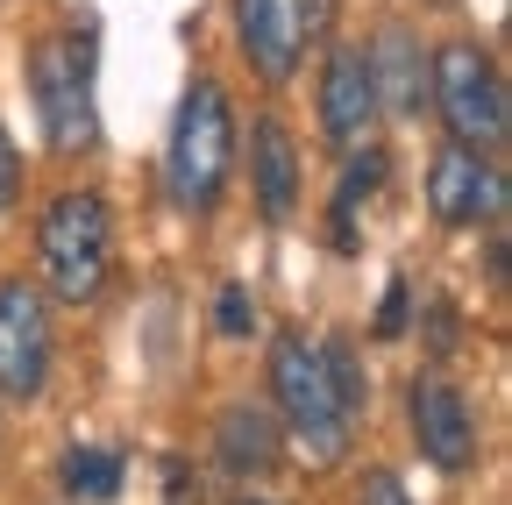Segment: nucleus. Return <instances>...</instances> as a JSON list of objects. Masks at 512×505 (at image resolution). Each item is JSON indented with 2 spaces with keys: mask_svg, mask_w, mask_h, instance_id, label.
Returning <instances> with one entry per match:
<instances>
[{
  "mask_svg": "<svg viewBox=\"0 0 512 505\" xmlns=\"http://www.w3.org/2000/svg\"><path fill=\"white\" fill-rule=\"evenodd\" d=\"M264 377H271V420L285 434V449H299L313 470H335L363 427V406H370V377L356 363V342L285 328V335H271Z\"/></svg>",
  "mask_w": 512,
  "mask_h": 505,
  "instance_id": "f257e3e1",
  "label": "nucleus"
},
{
  "mask_svg": "<svg viewBox=\"0 0 512 505\" xmlns=\"http://www.w3.org/2000/svg\"><path fill=\"white\" fill-rule=\"evenodd\" d=\"M235 157H242V121L221 93V79H192L178 93V114H171V136H164V193L185 221H214L221 200H228V178H235Z\"/></svg>",
  "mask_w": 512,
  "mask_h": 505,
  "instance_id": "f03ea898",
  "label": "nucleus"
},
{
  "mask_svg": "<svg viewBox=\"0 0 512 505\" xmlns=\"http://www.w3.org/2000/svg\"><path fill=\"white\" fill-rule=\"evenodd\" d=\"M29 107L57 157L100 150V29L64 22L29 43Z\"/></svg>",
  "mask_w": 512,
  "mask_h": 505,
  "instance_id": "7ed1b4c3",
  "label": "nucleus"
},
{
  "mask_svg": "<svg viewBox=\"0 0 512 505\" xmlns=\"http://www.w3.org/2000/svg\"><path fill=\"white\" fill-rule=\"evenodd\" d=\"M36 271L57 306H93L114 278V214L100 185H64L36 214Z\"/></svg>",
  "mask_w": 512,
  "mask_h": 505,
  "instance_id": "20e7f679",
  "label": "nucleus"
},
{
  "mask_svg": "<svg viewBox=\"0 0 512 505\" xmlns=\"http://www.w3.org/2000/svg\"><path fill=\"white\" fill-rule=\"evenodd\" d=\"M427 107L441 114V129L456 150L498 157L505 129H512V107H505V79H498V57L470 36L441 43L434 50V72H427Z\"/></svg>",
  "mask_w": 512,
  "mask_h": 505,
  "instance_id": "39448f33",
  "label": "nucleus"
},
{
  "mask_svg": "<svg viewBox=\"0 0 512 505\" xmlns=\"http://www.w3.org/2000/svg\"><path fill=\"white\" fill-rule=\"evenodd\" d=\"M328 15H335V0H228L235 50L271 93L299 79L306 50L328 36Z\"/></svg>",
  "mask_w": 512,
  "mask_h": 505,
  "instance_id": "423d86ee",
  "label": "nucleus"
},
{
  "mask_svg": "<svg viewBox=\"0 0 512 505\" xmlns=\"http://www.w3.org/2000/svg\"><path fill=\"white\" fill-rule=\"evenodd\" d=\"M406 434H413L420 463H434V470H448V477H463V470L484 456L477 399H470L448 370H420L413 385H406Z\"/></svg>",
  "mask_w": 512,
  "mask_h": 505,
  "instance_id": "0eeeda50",
  "label": "nucleus"
},
{
  "mask_svg": "<svg viewBox=\"0 0 512 505\" xmlns=\"http://www.w3.org/2000/svg\"><path fill=\"white\" fill-rule=\"evenodd\" d=\"M57 328L50 299L29 278H0V406H36L50 392Z\"/></svg>",
  "mask_w": 512,
  "mask_h": 505,
  "instance_id": "6e6552de",
  "label": "nucleus"
},
{
  "mask_svg": "<svg viewBox=\"0 0 512 505\" xmlns=\"http://www.w3.org/2000/svg\"><path fill=\"white\" fill-rule=\"evenodd\" d=\"M313 114H320V143L342 150V157L377 136V93H370L363 43H328V57H320V86H313Z\"/></svg>",
  "mask_w": 512,
  "mask_h": 505,
  "instance_id": "1a4fd4ad",
  "label": "nucleus"
},
{
  "mask_svg": "<svg viewBox=\"0 0 512 505\" xmlns=\"http://www.w3.org/2000/svg\"><path fill=\"white\" fill-rule=\"evenodd\" d=\"M427 214L441 228H491L505 214V171H498V157H477V150L448 143L427 164Z\"/></svg>",
  "mask_w": 512,
  "mask_h": 505,
  "instance_id": "9d476101",
  "label": "nucleus"
},
{
  "mask_svg": "<svg viewBox=\"0 0 512 505\" xmlns=\"http://www.w3.org/2000/svg\"><path fill=\"white\" fill-rule=\"evenodd\" d=\"M363 65H370L377 114L413 121V114L427 107V72H434V50L420 43V29H413V22H377V36L363 43Z\"/></svg>",
  "mask_w": 512,
  "mask_h": 505,
  "instance_id": "9b49d317",
  "label": "nucleus"
},
{
  "mask_svg": "<svg viewBox=\"0 0 512 505\" xmlns=\"http://www.w3.org/2000/svg\"><path fill=\"white\" fill-rule=\"evenodd\" d=\"M249 200L271 228H285L299 214V143L278 114H256L249 121Z\"/></svg>",
  "mask_w": 512,
  "mask_h": 505,
  "instance_id": "f8f14e48",
  "label": "nucleus"
},
{
  "mask_svg": "<svg viewBox=\"0 0 512 505\" xmlns=\"http://www.w3.org/2000/svg\"><path fill=\"white\" fill-rule=\"evenodd\" d=\"M214 463H221L242 491L264 484V477H278V463H285V434H278L271 406H249V399L221 406V420H214Z\"/></svg>",
  "mask_w": 512,
  "mask_h": 505,
  "instance_id": "ddd939ff",
  "label": "nucleus"
},
{
  "mask_svg": "<svg viewBox=\"0 0 512 505\" xmlns=\"http://www.w3.org/2000/svg\"><path fill=\"white\" fill-rule=\"evenodd\" d=\"M121 477H128V456L114 441H72V449L57 456V491L72 505H114Z\"/></svg>",
  "mask_w": 512,
  "mask_h": 505,
  "instance_id": "4468645a",
  "label": "nucleus"
},
{
  "mask_svg": "<svg viewBox=\"0 0 512 505\" xmlns=\"http://www.w3.org/2000/svg\"><path fill=\"white\" fill-rule=\"evenodd\" d=\"M384 178H392V157H384L377 143H363V150H349V164H342V185H335V207H328V221H335V249L349 257V242H356V214L384 193Z\"/></svg>",
  "mask_w": 512,
  "mask_h": 505,
  "instance_id": "2eb2a0df",
  "label": "nucleus"
},
{
  "mask_svg": "<svg viewBox=\"0 0 512 505\" xmlns=\"http://www.w3.org/2000/svg\"><path fill=\"white\" fill-rule=\"evenodd\" d=\"M214 328H221L228 342H249V335H256V292H249V285L228 278V285L214 292Z\"/></svg>",
  "mask_w": 512,
  "mask_h": 505,
  "instance_id": "dca6fc26",
  "label": "nucleus"
},
{
  "mask_svg": "<svg viewBox=\"0 0 512 505\" xmlns=\"http://www.w3.org/2000/svg\"><path fill=\"white\" fill-rule=\"evenodd\" d=\"M406 321H413V285H406V278H384V306H377L370 335H377V342H399Z\"/></svg>",
  "mask_w": 512,
  "mask_h": 505,
  "instance_id": "f3484780",
  "label": "nucleus"
},
{
  "mask_svg": "<svg viewBox=\"0 0 512 505\" xmlns=\"http://www.w3.org/2000/svg\"><path fill=\"white\" fill-rule=\"evenodd\" d=\"M164 505H207V477H200V463L164 456Z\"/></svg>",
  "mask_w": 512,
  "mask_h": 505,
  "instance_id": "a211bd4d",
  "label": "nucleus"
},
{
  "mask_svg": "<svg viewBox=\"0 0 512 505\" xmlns=\"http://www.w3.org/2000/svg\"><path fill=\"white\" fill-rule=\"evenodd\" d=\"M22 178H29V164H22L15 136L0 129V214H15V200H22Z\"/></svg>",
  "mask_w": 512,
  "mask_h": 505,
  "instance_id": "6ab92c4d",
  "label": "nucleus"
},
{
  "mask_svg": "<svg viewBox=\"0 0 512 505\" xmlns=\"http://www.w3.org/2000/svg\"><path fill=\"white\" fill-rule=\"evenodd\" d=\"M356 505H413V491H406L392 470H363V477H356Z\"/></svg>",
  "mask_w": 512,
  "mask_h": 505,
  "instance_id": "aec40b11",
  "label": "nucleus"
},
{
  "mask_svg": "<svg viewBox=\"0 0 512 505\" xmlns=\"http://www.w3.org/2000/svg\"><path fill=\"white\" fill-rule=\"evenodd\" d=\"M235 505H278V498H264V491H242V498H235Z\"/></svg>",
  "mask_w": 512,
  "mask_h": 505,
  "instance_id": "412c9836",
  "label": "nucleus"
}]
</instances>
